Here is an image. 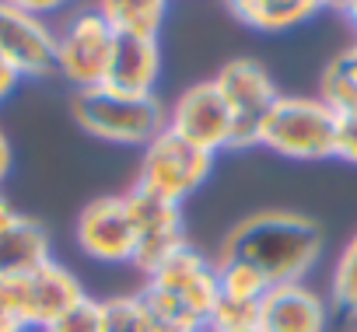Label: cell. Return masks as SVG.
Here are the masks:
<instances>
[{
    "instance_id": "1",
    "label": "cell",
    "mask_w": 357,
    "mask_h": 332,
    "mask_svg": "<svg viewBox=\"0 0 357 332\" xmlns=\"http://www.w3.org/2000/svg\"><path fill=\"white\" fill-rule=\"evenodd\" d=\"M218 255L249 262L270 287L305 283L326 255V231L301 210H256L228 228Z\"/></svg>"
},
{
    "instance_id": "2",
    "label": "cell",
    "mask_w": 357,
    "mask_h": 332,
    "mask_svg": "<svg viewBox=\"0 0 357 332\" xmlns=\"http://www.w3.org/2000/svg\"><path fill=\"white\" fill-rule=\"evenodd\" d=\"M140 294L154 311L161 332H207V315L221 294L218 262L186 242L154 273L144 276Z\"/></svg>"
},
{
    "instance_id": "3",
    "label": "cell",
    "mask_w": 357,
    "mask_h": 332,
    "mask_svg": "<svg viewBox=\"0 0 357 332\" xmlns=\"http://www.w3.org/2000/svg\"><path fill=\"white\" fill-rule=\"evenodd\" d=\"M70 116L74 122L112 147H147L168 122V105H161V98H130L119 95L105 84L98 88H84L70 95Z\"/></svg>"
},
{
    "instance_id": "4",
    "label": "cell",
    "mask_w": 357,
    "mask_h": 332,
    "mask_svg": "<svg viewBox=\"0 0 357 332\" xmlns=\"http://www.w3.org/2000/svg\"><path fill=\"white\" fill-rule=\"evenodd\" d=\"M336 116L319 95H284L273 102L259 126V147L284 161H329Z\"/></svg>"
},
{
    "instance_id": "5",
    "label": "cell",
    "mask_w": 357,
    "mask_h": 332,
    "mask_svg": "<svg viewBox=\"0 0 357 332\" xmlns=\"http://www.w3.org/2000/svg\"><path fill=\"white\" fill-rule=\"evenodd\" d=\"M218 157L193 147L190 140L175 136L172 129H161L144 150H140V164H137V179L133 186L168 200L175 207H183L190 196L200 193V186H207V179L214 175Z\"/></svg>"
},
{
    "instance_id": "6",
    "label": "cell",
    "mask_w": 357,
    "mask_h": 332,
    "mask_svg": "<svg viewBox=\"0 0 357 332\" xmlns=\"http://www.w3.org/2000/svg\"><path fill=\"white\" fill-rule=\"evenodd\" d=\"M214 84L231 109V150L259 147V126L280 98V88L266 63H259L256 56H235L218 67Z\"/></svg>"
},
{
    "instance_id": "7",
    "label": "cell",
    "mask_w": 357,
    "mask_h": 332,
    "mask_svg": "<svg viewBox=\"0 0 357 332\" xmlns=\"http://www.w3.org/2000/svg\"><path fill=\"white\" fill-rule=\"evenodd\" d=\"M116 49V32L95 8L70 11L63 25L56 29V63L53 74H60L74 91L105 84L109 60Z\"/></svg>"
},
{
    "instance_id": "8",
    "label": "cell",
    "mask_w": 357,
    "mask_h": 332,
    "mask_svg": "<svg viewBox=\"0 0 357 332\" xmlns=\"http://www.w3.org/2000/svg\"><path fill=\"white\" fill-rule=\"evenodd\" d=\"M74 242L77 252L98 266H133L137 235L123 193L88 200L74 221Z\"/></svg>"
},
{
    "instance_id": "9",
    "label": "cell",
    "mask_w": 357,
    "mask_h": 332,
    "mask_svg": "<svg viewBox=\"0 0 357 332\" xmlns=\"http://www.w3.org/2000/svg\"><path fill=\"white\" fill-rule=\"evenodd\" d=\"M165 129H172L175 136L190 140L193 147H200L214 157L231 150V109H228L225 95L218 91L214 77L197 81L175 95V102L168 105Z\"/></svg>"
},
{
    "instance_id": "10",
    "label": "cell",
    "mask_w": 357,
    "mask_h": 332,
    "mask_svg": "<svg viewBox=\"0 0 357 332\" xmlns=\"http://www.w3.org/2000/svg\"><path fill=\"white\" fill-rule=\"evenodd\" d=\"M130 221H133V235H137V255H133V269L140 276L154 273L172 252H178L190 238H186V217L183 207H175L168 200H158L137 186H130L123 193Z\"/></svg>"
},
{
    "instance_id": "11",
    "label": "cell",
    "mask_w": 357,
    "mask_h": 332,
    "mask_svg": "<svg viewBox=\"0 0 357 332\" xmlns=\"http://www.w3.org/2000/svg\"><path fill=\"white\" fill-rule=\"evenodd\" d=\"M81 297H88L84 283L60 259H50L39 269L18 276V318L29 332H43L53 318H60Z\"/></svg>"
},
{
    "instance_id": "12",
    "label": "cell",
    "mask_w": 357,
    "mask_h": 332,
    "mask_svg": "<svg viewBox=\"0 0 357 332\" xmlns=\"http://www.w3.org/2000/svg\"><path fill=\"white\" fill-rule=\"evenodd\" d=\"M0 56L25 81H43L56 63V29L0 0Z\"/></svg>"
},
{
    "instance_id": "13",
    "label": "cell",
    "mask_w": 357,
    "mask_h": 332,
    "mask_svg": "<svg viewBox=\"0 0 357 332\" xmlns=\"http://www.w3.org/2000/svg\"><path fill=\"white\" fill-rule=\"evenodd\" d=\"M329 322H333V304L308 280L277 283L259 301L263 332H329Z\"/></svg>"
},
{
    "instance_id": "14",
    "label": "cell",
    "mask_w": 357,
    "mask_h": 332,
    "mask_svg": "<svg viewBox=\"0 0 357 332\" xmlns=\"http://www.w3.org/2000/svg\"><path fill=\"white\" fill-rule=\"evenodd\" d=\"M161 39L116 35V49L109 60L105 88L130 98H154L161 81Z\"/></svg>"
},
{
    "instance_id": "15",
    "label": "cell",
    "mask_w": 357,
    "mask_h": 332,
    "mask_svg": "<svg viewBox=\"0 0 357 332\" xmlns=\"http://www.w3.org/2000/svg\"><path fill=\"white\" fill-rule=\"evenodd\" d=\"M231 18L259 35H284L326 11V0H225Z\"/></svg>"
},
{
    "instance_id": "16",
    "label": "cell",
    "mask_w": 357,
    "mask_h": 332,
    "mask_svg": "<svg viewBox=\"0 0 357 332\" xmlns=\"http://www.w3.org/2000/svg\"><path fill=\"white\" fill-rule=\"evenodd\" d=\"M53 259V238L43 221L22 214L0 235V276H22Z\"/></svg>"
},
{
    "instance_id": "17",
    "label": "cell",
    "mask_w": 357,
    "mask_h": 332,
    "mask_svg": "<svg viewBox=\"0 0 357 332\" xmlns=\"http://www.w3.org/2000/svg\"><path fill=\"white\" fill-rule=\"evenodd\" d=\"M172 0H95V11L109 22L116 35L161 39Z\"/></svg>"
},
{
    "instance_id": "18",
    "label": "cell",
    "mask_w": 357,
    "mask_h": 332,
    "mask_svg": "<svg viewBox=\"0 0 357 332\" xmlns=\"http://www.w3.org/2000/svg\"><path fill=\"white\" fill-rule=\"evenodd\" d=\"M333 116H347L357 112V63L347 56V49H340L319 74V91H315Z\"/></svg>"
},
{
    "instance_id": "19",
    "label": "cell",
    "mask_w": 357,
    "mask_h": 332,
    "mask_svg": "<svg viewBox=\"0 0 357 332\" xmlns=\"http://www.w3.org/2000/svg\"><path fill=\"white\" fill-rule=\"evenodd\" d=\"M329 304H333V311L357 322V231L343 242V248L329 269Z\"/></svg>"
},
{
    "instance_id": "20",
    "label": "cell",
    "mask_w": 357,
    "mask_h": 332,
    "mask_svg": "<svg viewBox=\"0 0 357 332\" xmlns=\"http://www.w3.org/2000/svg\"><path fill=\"white\" fill-rule=\"evenodd\" d=\"M102 311H105V332H161L140 290L102 297Z\"/></svg>"
},
{
    "instance_id": "21",
    "label": "cell",
    "mask_w": 357,
    "mask_h": 332,
    "mask_svg": "<svg viewBox=\"0 0 357 332\" xmlns=\"http://www.w3.org/2000/svg\"><path fill=\"white\" fill-rule=\"evenodd\" d=\"M214 262H218V287H221L225 297L263 301V294L270 290V280H266L259 269H252L249 262H242V259H225V255H218Z\"/></svg>"
},
{
    "instance_id": "22",
    "label": "cell",
    "mask_w": 357,
    "mask_h": 332,
    "mask_svg": "<svg viewBox=\"0 0 357 332\" xmlns=\"http://www.w3.org/2000/svg\"><path fill=\"white\" fill-rule=\"evenodd\" d=\"M249 325H259V301H238V297L218 294L207 315V332H238Z\"/></svg>"
},
{
    "instance_id": "23",
    "label": "cell",
    "mask_w": 357,
    "mask_h": 332,
    "mask_svg": "<svg viewBox=\"0 0 357 332\" xmlns=\"http://www.w3.org/2000/svg\"><path fill=\"white\" fill-rule=\"evenodd\" d=\"M43 332H105V311L102 297H81L74 308H67L60 318H53Z\"/></svg>"
},
{
    "instance_id": "24",
    "label": "cell",
    "mask_w": 357,
    "mask_h": 332,
    "mask_svg": "<svg viewBox=\"0 0 357 332\" xmlns=\"http://www.w3.org/2000/svg\"><path fill=\"white\" fill-rule=\"evenodd\" d=\"M333 157L357 168V112L336 116V136H333Z\"/></svg>"
},
{
    "instance_id": "25",
    "label": "cell",
    "mask_w": 357,
    "mask_h": 332,
    "mask_svg": "<svg viewBox=\"0 0 357 332\" xmlns=\"http://www.w3.org/2000/svg\"><path fill=\"white\" fill-rule=\"evenodd\" d=\"M4 4H11V8H18V11H25V15H36V18L50 22V18H56V15H70L74 0H4Z\"/></svg>"
},
{
    "instance_id": "26",
    "label": "cell",
    "mask_w": 357,
    "mask_h": 332,
    "mask_svg": "<svg viewBox=\"0 0 357 332\" xmlns=\"http://www.w3.org/2000/svg\"><path fill=\"white\" fill-rule=\"evenodd\" d=\"M11 172H15V143H11V136H8V129L0 126V189L8 186V179H11Z\"/></svg>"
},
{
    "instance_id": "27",
    "label": "cell",
    "mask_w": 357,
    "mask_h": 332,
    "mask_svg": "<svg viewBox=\"0 0 357 332\" xmlns=\"http://www.w3.org/2000/svg\"><path fill=\"white\" fill-rule=\"evenodd\" d=\"M22 81H25V77H22V74H18V70H15L4 56H0V105H4V102H8V98H11L18 88H22Z\"/></svg>"
},
{
    "instance_id": "28",
    "label": "cell",
    "mask_w": 357,
    "mask_h": 332,
    "mask_svg": "<svg viewBox=\"0 0 357 332\" xmlns=\"http://www.w3.org/2000/svg\"><path fill=\"white\" fill-rule=\"evenodd\" d=\"M18 217H22V210H18V207L4 196V189H0V235H4V231H8V228H11Z\"/></svg>"
},
{
    "instance_id": "29",
    "label": "cell",
    "mask_w": 357,
    "mask_h": 332,
    "mask_svg": "<svg viewBox=\"0 0 357 332\" xmlns=\"http://www.w3.org/2000/svg\"><path fill=\"white\" fill-rule=\"evenodd\" d=\"M340 15H343V18H347V25L357 32V0H347V4L340 8Z\"/></svg>"
},
{
    "instance_id": "30",
    "label": "cell",
    "mask_w": 357,
    "mask_h": 332,
    "mask_svg": "<svg viewBox=\"0 0 357 332\" xmlns=\"http://www.w3.org/2000/svg\"><path fill=\"white\" fill-rule=\"evenodd\" d=\"M0 332H29L22 322H15V318H0Z\"/></svg>"
},
{
    "instance_id": "31",
    "label": "cell",
    "mask_w": 357,
    "mask_h": 332,
    "mask_svg": "<svg viewBox=\"0 0 357 332\" xmlns=\"http://www.w3.org/2000/svg\"><path fill=\"white\" fill-rule=\"evenodd\" d=\"M347 56H350V60H354V63H357V35H354V42H350V46H347Z\"/></svg>"
},
{
    "instance_id": "32",
    "label": "cell",
    "mask_w": 357,
    "mask_h": 332,
    "mask_svg": "<svg viewBox=\"0 0 357 332\" xmlns=\"http://www.w3.org/2000/svg\"><path fill=\"white\" fill-rule=\"evenodd\" d=\"M343 4H347V0H326V8H333V11H340Z\"/></svg>"
},
{
    "instance_id": "33",
    "label": "cell",
    "mask_w": 357,
    "mask_h": 332,
    "mask_svg": "<svg viewBox=\"0 0 357 332\" xmlns=\"http://www.w3.org/2000/svg\"><path fill=\"white\" fill-rule=\"evenodd\" d=\"M238 332H263L259 325H249V329H238Z\"/></svg>"
},
{
    "instance_id": "34",
    "label": "cell",
    "mask_w": 357,
    "mask_h": 332,
    "mask_svg": "<svg viewBox=\"0 0 357 332\" xmlns=\"http://www.w3.org/2000/svg\"><path fill=\"white\" fill-rule=\"evenodd\" d=\"M354 332H357V329H354Z\"/></svg>"
}]
</instances>
